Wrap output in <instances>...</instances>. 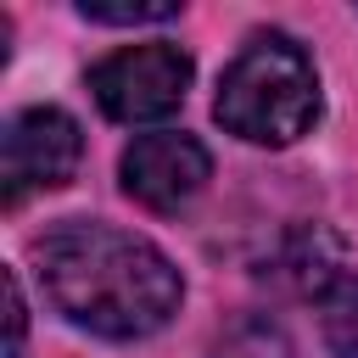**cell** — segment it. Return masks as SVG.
<instances>
[{
	"mask_svg": "<svg viewBox=\"0 0 358 358\" xmlns=\"http://www.w3.org/2000/svg\"><path fill=\"white\" fill-rule=\"evenodd\" d=\"M22 336H28V308H22V285L6 268V358H22Z\"/></svg>",
	"mask_w": 358,
	"mask_h": 358,
	"instance_id": "cell-9",
	"label": "cell"
},
{
	"mask_svg": "<svg viewBox=\"0 0 358 358\" xmlns=\"http://www.w3.org/2000/svg\"><path fill=\"white\" fill-rule=\"evenodd\" d=\"M190 56L168 39L151 45H129L106 62L90 67V90L101 101V112L112 123H157L168 112H179L185 90H190Z\"/></svg>",
	"mask_w": 358,
	"mask_h": 358,
	"instance_id": "cell-3",
	"label": "cell"
},
{
	"mask_svg": "<svg viewBox=\"0 0 358 358\" xmlns=\"http://www.w3.org/2000/svg\"><path fill=\"white\" fill-rule=\"evenodd\" d=\"M78 17L84 22H101V28H140V22H173L179 17V0H123V6L78 0Z\"/></svg>",
	"mask_w": 358,
	"mask_h": 358,
	"instance_id": "cell-8",
	"label": "cell"
},
{
	"mask_svg": "<svg viewBox=\"0 0 358 358\" xmlns=\"http://www.w3.org/2000/svg\"><path fill=\"white\" fill-rule=\"evenodd\" d=\"M34 263H39L50 308L67 324L106 341L151 336L185 302V280L162 246H151L145 235L95 224V218H67L45 229L34 241Z\"/></svg>",
	"mask_w": 358,
	"mask_h": 358,
	"instance_id": "cell-1",
	"label": "cell"
},
{
	"mask_svg": "<svg viewBox=\"0 0 358 358\" xmlns=\"http://www.w3.org/2000/svg\"><path fill=\"white\" fill-rule=\"evenodd\" d=\"M117 173H123V190H129L140 207L173 213V207H185V201L207 185L213 157H207V145H201L196 134L157 129V134H140V140L123 151Z\"/></svg>",
	"mask_w": 358,
	"mask_h": 358,
	"instance_id": "cell-5",
	"label": "cell"
},
{
	"mask_svg": "<svg viewBox=\"0 0 358 358\" xmlns=\"http://www.w3.org/2000/svg\"><path fill=\"white\" fill-rule=\"evenodd\" d=\"M213 358H291V341L274 319H241L218 336Z\"/></svg>",
	"mask_w": 358,
	"mask_h": 358,
	"instance_id": "cell-7",
	"label": "cell"
},
{
	"mask_svg": "<svg viewBox=\"0 0 358 358\" xmlns=\"http://www.w3.org/2000/svg\"><path fill=\"white\" fill-rule=\"evenodd\" d=\"M313 302H319L324 347H330L336 358H358V280L341 274V280H330Z\"/></svg>",
	"mask_w": 358,
	"mask_h": 358,
	"instance_id": "cell-6",
	"label": "cell"
},
{
	"mask_svg": "<svg viewBox=\"0 0 358 358\" xmlns=\"http://www.w3.org/2000/svg\"><path fill=\"white\" fill-rule=\"evenodd\" d=\"M213 117L229 134L252 140V145H291V140H302L319 123V73H313V56L291 34H280V28L252 34L241 45V56L218 78Z\"/></svg>",
	"mask_w": 358,
	"mask_h": 358,
	"instance_id": "cell-2",
	"label": "cell"
},
{
	"mask_svg": "<svg viewBox=\"0 0 358 358\" xmlns=\"http://www.w3.org/2000/svg\"><path fill=\"white\" fill-rule=\"evenodd\" d=\"M84 151L78 123L62 106H22L0 129V196L6 207H22L34 190H56L73 179Z\"/></svg>",
	"mask_w": 358,
	"mask_h": 358,
	"instance_id": "cell-4",
	"label": "cell"
}]
</instances>
